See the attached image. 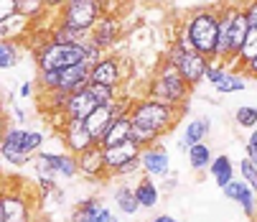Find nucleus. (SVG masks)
<instances>
[{"label":"nucleus","mask_w":257,"mask_h":222,"mask_svg":"<svg viewBox=\"0 0 257 222\" xmlns=\"http://www.w3.org/2000/svg\"><path fill=\"white\" fill-rule=\"evenodd\" d=\"M135 197H138L140 207H145V209H151V207H156V204H158L161 192H158V187L153 184V176H143V179L138 181V187H135Z\"/></svg>","instance_id":"obj_26"},{"label":"nucleus","mask_w":257,"mask_h":222,"mask_svg":"<svg viewBox=\"0 0 257 222\" xmlns=\"http://www.w3.org/2000/svg\"><path fill=\"white\" fill-rule=\"evenodd\" d=\"M99 3L104 6V13H109L112 11V3H117V0H99Z\"/></svg>","instance_id":"obj_47"},{"label":"nucleus","mask_w":257,"mask_h":222,"mask_svg":"<svg viewBox=\"0 0 257 222\" xmlns=\"http://www.w3.org/2000/svg\"><path fill=\"white\" fill-rule=\"evenodd\" d=\"M130 138H133L140 148H148V145L158 143L161 133H156V130H151V128H143V125H135V123H133V133H130Z\"/></svg>","instance_id":"obj_33"},{"label":"nucleus","mask_w":257,"mask_h":222,"mask_svg":"<svg viewBox=\"0 0 257 222\" xmlns=\"http://www.w3.org/2000/svg\"><path fill=\"white\" fill-rule=\"evenodd\" d=\"M109 222H117V217H112V219H109Z\"/></svg>","instance_id":"obj_49"},{"label":"nucleus","mask_w":257,"mask_h":222,"mask_svg":"<svg viewBox=\"0 0 257 222\" xmlns=\"http://www.w3.org/2000/svg\"><path fill=\"white\" fill-rule=\"evenodd\" d=\"M31 31H33V18H28V16H23L18 11L11 18L0 21V41H21V39H28Z\"/></svg>","instance_id":"obj_18"},{"label":"nucleus","mask_w":257,"mask_h":222,"mask_svg":"<svg viewBox=\"0 0 257 222\" xmlns=\"http://www.w3.org/2000/svg\"><path fill=\"white\" fill-rule=\"evenodd\" d=\"M252 222H257V217H254V219H252Z\"/></svg>","instance_id":"obj_50"},{"label":"nucleus","mask_w":257,"mask_h":222,"mask_svg":"<svg viewBox=\"0 0 257 222\" xmlns=\"http://www.w3.org/2000/svg\"><path fill=\"white\" fill-rule=\"evenodd\" d=\"M247 31H249V23H247L244 11H242V6H239V11H237V16H234V23H232V31H229V64L237 59V54H239V49H242V44H244V39H247ZM229 64H227V66H229Z\"/></svg>","instance_id":"obj_23"},{"label":"nucleus","mask_w":257,"mask_h":222,"mask_svg":"<svg viewBox=\"0 0 257 222\" xmlns=\"http://www.w3.org/2000/svg\"><path fill=\"white\" fill-rule=\"evenodd\" d=\"M64 6H66V0H46V8H49V13H59Z\"/></svg>","instance_id":"obj_43"},{"label":"nucleus","mask_w":257,"mask_h":222,"mask_svg":"<svg viewBox=\"0 0 257 222\" xmlns=\"http://www.w3.org/2000/svg\"><path fill=\"white\" fill-rule=\"evenodd\" d=\"M224 197L232 199V202H237L249 219L257 217V192L249 189L242 179H234V181L227 184V187H224Z\"/></svg>","instance_id":"obj_17"},{"label":"nucleus","mask_w":257,"mask_h":222,"mask_svg":"<svg viewBox=\"0 0 257 222\" xmlns=\"http://www.w3.org/2000/svg\"><path fill=\"white\" fill-rule=\"evenodd\" d=\"M237 11H239V6H222L219 8V39H216V49H214V56H211L216 61L229 64V31H232Z\"/></svg>","instance_id":"obj_13"},{"label":"nucleus","mask_w":257,"mask_h":222,"mask_svg":"<svg viewBox=\"0 0 257 222\" xmlns=\"http://www.w3.org/2000/svg\"><path fill=\"white\" fill-rule=\"evenodd\" d=\"M191 90L194 87L181 77L178 66L163 59V64L153 74V80L148 82V95L145 97H153V100L173 105V107H183L186 100H189V95H191Z\"/></svg>","instance_id":"obj_2"},{"label":"nucleus","mask_w":257,"mask_h":222,"mask_svg":"<svg viewBox=\"0 0 257 222\" xmlns=\"http://www.w3.org/2000/svg\"><path fill=\"white\" fill-rule=\"evenodd\" d=\"M31 92H33V87H31V82H26V85H21V97H31Z\"/></svg>","instance_id":"obj_45"},{"label":"nucleus","mask_w":257,"mask_h":222,"mask_svg":"<svg viewBox=\"0 0 257 222\" xmlns=\"http://www.w3.org/2000/svg\"><path fill=\"white\" fill-rule=\"evenodd\" d=\"M254 56H257V28H249V31H247V39H244V44H242V49H239L237 59L229 64V69L242 74V69H244Z\"/></svg>","instance_id":"obj_24"},{"label":"nucleus","mask_w":257,"mask_h":222,"mask_svg":"<svg viewBox=\"0 0 257 222\" xmlns=\"http://www.w3.org/2000/svg\"><path fill=\"white\" fill-rule=\"evenodd\" d=\"M79 61H87L82 44H59V41H51L44 51L36 54V66H39V71L64 69V66L79 64Z\"/></svg>","instance_id":"obj_7"},{"label":"nucleus","mask_w":257,"mask_h":222,"mask_svg":"<svg viewBox=\"0 0 257 222\" xmlns=\"http://www.w3.org/2000/svg\"><path fill=\"white\" fill-rule=\"evenodd\" d=\"M234 123L239 128H254L257 125V107H237Z\"/></svg>","instance_id":"obj_37"},{"label":"nucleus","mask_w":257,"mask_h":222,"mask_svg":"<svg viewBox=\"0 0 257 222\" xmlns=\"http://www.w3.org/2000/svg\"><path fill=\"white\" fill-rule=\"evenodd\" d=\"M140 166H143V174L145 176H168L171 174V156H168V148L161 145V143H153L148 148H143L140 154Z\"/></svg>","instance_id":"obj_11"},{"label":"nucleus","mask_w":257,"mask_h":222,"mask_svg":"<svg viewBox=\"0 0 257 222\" xmlns=\"http://www.w3.org/2000/svg\"><path fill=\"white\" fill-rule=\"evenodd\" d=\"M247 77L244 74H239V71H232L229 69V74L222 80V82H216L214 85V90L216 92H222V95H232V92H242L244 87H247V82H244Z\"/></svg>","instance_id":"obj_30"},{"label":"nucleus","mask_w":257,"mask_h":222,"mask_svg":"<svg viewBox=\"0 0 257 222\" xmlns=\"http://www.w3.org/2000/svg\"><path fill=\"white\" fill-rule=\"evenodd\" d=\"M89 82L120 87V85H122V61H120L117 56H112V54H104V56L89 69Z\"/></svg>","instance_id":"obj_12"},{"label":"nucleus","mask_w":257,"mask_h":222,"mask_svg":"<svg viewBox=\"0 0 257 222\" xmlns=\"http://www.w3.org/2000/svg\"><path fill=\"white\" fill-rule=\"evenodd\" d=\"M244 11V18L249 23V28H257V0H247V3L242 6Z\"/></svg>","instance_id":"obj_39"},{"label":"nucleus","mask_w":257,"mask_h":222,"mask_svg":"<svg viewBox=\"0 0 257 222\" xmlns=\"http://www.w3.org/2000/svg\"><path fill=\"white\" fill-rule=\"evenodd\" d=\"M239 176H242V181L247 184L249 189H254L257 192V164L252 161V159H242L239 161Z\"/></svg>","instance_id":"obj_35"},{"label":"nucleus","mask_w":257,"mask_h":222,"mask_svg":"<svg viewBox=\"0 0 257 222\" xmlns=\"http://www.w3.org/2000/svg\"><path fill=\"white\" fill-rule=\"evenodd\" d=\"M211 161H214V156H211V151H209V145H206V143H194V145L189 148V164H191L194 171H204V169H209Z\"/></svg>","instance_id":"obj_27"},{"label":"nucleus","mask_w":257,"mask_h":222,"mask_svg":"<svg viewBox=\"0 0 257 222\" xmlns=\"http://www.w3.org/2000/svg\"><path fill=\"white\" fill-rule=\"evenodd\" d=\"M242 74H244L247 80H257V56H254V59H252V61H249V64L242 69Z\"/></svg>","instance_id":"obj_42"},{"label":"nucleus","mask_w":257,"mask_h":222,"mask_svg":"<svg viewBox=\"0 0 257 222\" xmlns=\"http://www.w3.org/2000/svg\"><path fill=\"white\" fill-rule=\"evenodd\" d=\"M244 156H247V159H252V161L257 164V145H249V143H247V148H244Z\"/></svg>","instance_id":"obj_44"},{"label":"nucleus","mask_w":257,"mask_h":222,"mask_svg":"<svg viewBox=\"0 0 257 222\" xmlns=\"http://www.w3.org/2000/svg\"><path fill=\"white\" fill-rule=\"evenodd\" d=\"M18 11L23 13V16H28V18H39V16H44V13H49V8H46V0H18Z\"/></svg>","instance_id":"obj_34"},{"label":"nucleus","mask_w":257,"mask_h":222,"mask_svg":"<svg viewBox=\"0 0 257 222\" xmlns=\"http://www.w3.org/2000/svg\"><path fill=\"white\" fill-rule=\"evenodd\" d=\"M33 197L23 187H6L0 199V222H33Z\"/></svg>","instance_id":"obj_8"},{"label":"nucleus","mask_w":257,"mask_h":222,"mask_svg":"<svg viewBox=\"0 0 257 222\" xmlns=\"http://www.w3.org/2000/svg\"><path fill=\"white\" fill-rule=\"evenodd\" d=\"M99 207H102L99 199H84V202H79V207L74 209V214H71V222H92L94 214L99 212Z\"/></svg>","instance_id":"obj_32"},{"label":"nucleus","mask_w":257,"mask_h":222,"mask_svg":"<svg viewBox=\"0 0 257 222\" xmlns=\"http://www.w3.org/2000/svg\"><path fill=\"white\" fill-rule=\"evenodd\" d=\"M89 92L94 95L97 105H112L120 100V87H109V85H97V82H89Z\"/></svg>","instance_id":"obj_31"},{"label":"nucleus","mask_w":257,"mask_h":222,"mask_svg":"<svg viewBox=\"0 0 257 222\" xmlns=\"http://www.w3.org/2000/svg\"><path fill=\"white\" fill-rule=\"evenodd\" d=\"M166 61L176 64L178 71H181V77L186 80L191 87L201 85L206 80V66H209V59L199 51H183L178 44L171 41V46L166 49Z\"/></svg>","instance_id":"obj_6"},{"label":"nucleus","mask_w":257,"mask_h":222,"mask_svg":"<svg viewBox=\"0 0 257 222\" xmlns=\"http://www.w3.org/2000/svg\"><path fill=\"white\" fill-rule=\"evenodd\" d=\"M209 174L214 176V181L219 184V187L224 189L229 181H234V164H232V159H229L227 154L216 156V159L211 161V166H209Z\"/></svg>","instance_id":"obj_25"},{"label":"nucleus","mask_w":257,"mask_h":222,"mask_svg":"<svg viewBox=\"0 0 257 222\" xmlns=\"http://www.w3.org/2000/svg\"><path fill=\"white\" fill-rule=\"evenodd\" d=\"M26 128L21 125H8L6 133H3V145H0V154L3 159L13 166H26L33 161V156L26 151Z\"/></svg>","instance_id":"obj_10"},{"label":"nucleus","mask_w":257,"mask_h":222,"mask_svg":"<svg viewBox=\"0 0 257 222\" xmlns=\"http://www.w3.org/2000/svg\"><path fill=\"white\" fill-rule=\"evenodd\" d=\"M115 204H117V209L122 214H135L140 209V202L135 197V189H130V187H117L115 189Z\"/></svg>","instance_id":"obj_28"},{"label":"nucleus","mask_w":257,"mask_h":222,"mask_svg":"<svg viewBox=\"0 0 257 222\" xmlns=\"http://www.w3.org/2000/svg\"><path fill=\"white\" fill-rule=\"evenodd\" d=\"M151 222H178V219H173L171 214H158L156 219H151Z\"/></svg>","instance_id":"obj_46"},{"label":"nucleus","mask_w":257,"mask_h":222,"mask_svg":"<svg viewBox=\"0 0 257 222\" xmlns=\"http://www.w3.org/2000/svg\"><path fill=\"white\" fill-rule=\"evenodd\" d=\"M183 113H189V105L173 107V105L158 102L153 97H140V100L130 102V118H133V123L143 125V128H151V130H156L161 135L173 130V125L178 123V118Z\"/></svg>","instance_id":"obj_1"},{"label":"nucleus","mask_w":257,"mask_h":222,"mask_svg":"<svg viewBox=\"0 0 257 222\" xmlns=\"http://www.w3.org/2000/svg\"><path fill=\"white\" fill-rule=\"evenodd\" d=\"M211 130V120L209 118H194L191 123H186V128H183V135L178 140V148L181 151H189V148L194 143H204L206 135Z\"/></svg>","instance_id":"obj_20"},{"label":"nucleus","mask_w":257,"mask_h":222,"mask_svg":"<svg viewBox=\"0 0 257 222\" xmlns=\"http://www.w3.org/2000/svg\"><path fill=\"white\" fill-rule=\"evenodd\" d=\"M59 138H61V145L74 156H79V154L87 151V148L97 145V140L89 133L84 120H64V125L59 128Z\"/></svg>","instance_id":"obj_9"},{"label":"nucleus","mask_w":257,"mask_h":222,"mask_svg":"<svg viewBox=\"0 0 257 222\" xmlns=\"http://www.w3.org/2000/svg\"><path fill=\"white\" fill-rule=\"evenodd\" d=\"M249 145H257V125L252 128V135H249V140H247Z\"/></svg>","instance_id":"obj_48"},{"label":"nucleus","mask_w":257,"mask_h":222,"mask_svg":"<svg viewBox=\"0 0 257 222\" xmlns=\"http://www.w3.org/2000/svg\"><path fill=\"white\" fill-rule=\"evenodd\" d=\"M183 28H186L194 49L206 59H211L219 39V8H196L194 13L186 16Z\"/></svg>","instance_id":"obj_3"},{"label":"nucleus","mask_w":257,"mask_h":222,"mask_svg":"<svg viewBox=\"0 0 257 222\" xmlns=\"http://www.w3.org/2000/svg\"><path fill=\"white\" fill-rule=\"evenodd\" d=\"M21 44L18 41H0V69H13L21 61Z\"/></svg>","instance_id":"obj_29"},{"label":"nucleus","mask_w":257,"mask_h":222,"mask_svg":"<svg viewBox=\"0 0 257 222\" xmlns=\"http://www.w3.org/2000/svg\"><path fill=\"white\" fill-rule=\"evenodd\" d=\"M44 143H46V135L41 133V130H28L26 133V151L31 154V156H36L44 148Z\"/></svg>","instance_id":"obj_38"},{"label":"nucleus","mask_w":257,"mask_h":222,"mask_svg":"<svg viewBox=\"0 0 257 222\" xmlns=\"http://www.w3.org/2000/svg\"><path fill=\"white\" fill-rule=\"evenodd\" d=\"M140 154H143V148H140L133 138H127V140H122V143H117V145H107V148H104L107 176L112 174L115 169H120L122 164H130V161L140 159Z\"/></svg>","instance_id":"obj_14"},{"label":"nucleus","mask_w":257,"mask_h":222,"mask_svg":"<svg viewBox=\"0 0 257 222\" xmlns=\"http://www.w3.org/2000/svg\"><path fill=\"white\" fill-rule=\"evenodd\" d=\"M18 13V0H0V21Z\"/></svg>","instance_id":"obj_41"},{"label":"nucleus","mask_w":257,"mask_h":222,"mask_svg":"<svg viewBox=\"0 0 257 222\" xmlns=\"http://www.w3.org/2000/svg\"><path fill=\"white\" fill-rule=\"evenodd\" d=\"M99 105H97V100H94V95L89 92V87L87 90H82V92H71V97H69V102H66V107H64V120H87L94 110H97Z\"/></svg>","instance_id":"obj_15"},{"label":"nucleus","mask_w":257,"mask_h":222,"mask_svg":"<svg viewBox=\"0 0 257 222\" xmlns=\"http://www.w3.org/2000/svg\"><path fill=\"white\" fill-rule=\"evenodd\" d=\"M122 33V23L115 13H102V18L97 21V26L92 28V39L107 51L109 46H115Z\"/></svg>","instance_id":"obj_16"},{"label":"nucleus","mask_w":257,"mask_h":222,"mask_svg":"<svg viewBox=\"0 0 257 222\" xmlns=\"http://www.w3.org/2000/svg\"><path fill=\"white\" fill-rule=\"evenodd\" d=\"M89 64L79 61V64H71L64 69H51V71H41L39 85L44 92L51 90H61V92H82L89 87Z\"/></svg>","instance_id":"obj_5"},{"label":"nucleus","mask_w":257,"mask_h":222,"mask_svg":"<svg viewBox=\"0 0 257 222\" xmlns=\"http://www.w3.org/2000/svg\"><path fill=\"white\" fill-rule=\"evenodd\" d=\"M130 133H133V118H130V113H127V115H117V118L112 120V125H109V130L104 133V138L99 140V145H102V148L117 145V143L127 140Z\"/></svg>","instance_id":"obj_22"},{"label":"nucleus","mask_w":257,"mask_h":222,"mask_svg":"<svg viewBox=\"0 0 257 222\" xmlns=\"http://www.w3.org/2000/svg\"><path fill=\"white\" fill-rule=\"evenodd\" d=\"M79 171L87 179H102L107 176V161H104V148L97 143L87 148L84 154H79Z\"/></svg>","instance_id":"obj_19"},{"label":"nucleus","mask_w":257,"mask_h":222,"mask_svg":"<svg viewBox=\"0 0 257 222\" xmlns=\"http://www.w3.org/2000/svg\"><path fill=\"white\" fill-rule=\"evenodd\" d=\"M112 120H115V115H112V107L109 105H99L94 113L84 120L87 123V128H89V133L94 135V140L99 143L102 138H104V133L109 130V125H112Z\"/></svg>","instance_id":"obj_21"},{"label":"nucleus","mask_w":257,"mask_h":222,"mask_svg":"<svg viewBox=\"0 0 257 222\" xmlns=\"http://www.w3.org/2000/svg\"><path fill=\"white\" fill-rule=\"evenodd\" d=\"M82 46H84V56H87V64H89V66H94V64H97V61L104 56V49H102V46H99V44L92 39V33H89L87 39L82 41Z\"/></svg>","instance_id":"obj_36"},{"label":"nucleus","mask_w":257,"mask_h":222,"mask_svg":"<svg viewBox=\"0 0 257 222\" xmlns=\"http://www.w3.org/2000/svg\"><path fill=\"white\" fill-rule=\"evenodd\" d=\"M138 169H143V166H140V159H135V161H130V164H122L120 169H115L109 176H130V174H135Z\"/></svg>","instance_id":"obj_40"},{"label":"nucleus","mask_w":257,"mask_h":222,"mask_svg":"<svg viewBox=\"0 0 257 222\" xmlns=\"http://www.w3.org/2000/svg\"><path fill=\"white\" fill-rule=\"evenodd\" d=\"M102 13H104V6L99 0H66V6L56 13V23L74 28L79 33H92Z\"/></svg>","instance_id":"obj_4"}]
</instances>
